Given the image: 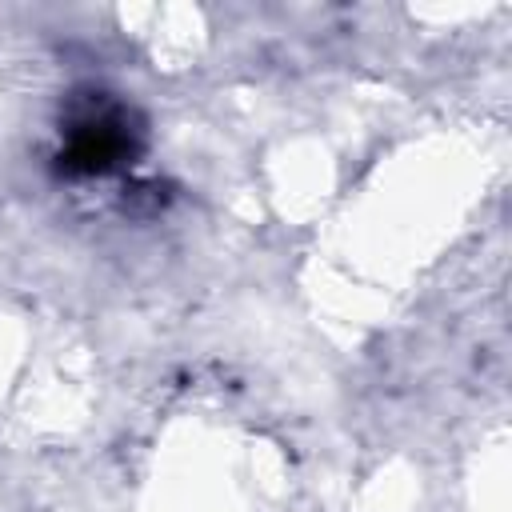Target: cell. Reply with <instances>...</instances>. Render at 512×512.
Masks as SVG:
<instances>
[{
    "label": "cell",
    "instance_id": "obj_1",
    "mask_svg": "<svg viewBox=\"0 0 512 512\" xmlns=\"http://www.w3.org/2000/svg\"><path fill=\"white\" fill-rule=\"evenodd\" d=\"M136 140L128 128V112L120 104H88L64 132L60 172L64 176H104L132 156Z\"/></svg>",
    "mask_w": 512,
    "mask_h": 512
}]
</instances>
